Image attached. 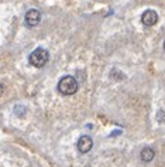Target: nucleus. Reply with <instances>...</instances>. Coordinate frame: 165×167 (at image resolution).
Wrapping results in <instances>:
<instances>
[{
  "label": "nucleus",
  "mask_w": 165,
  "mask_h": 167,
  "mask_svg": "<svg viewBox=\"0 0 165 167\" xmlns=\"http://www.w3.org/2000/svg\"><path fill=\"white\" fill-rule=\"evenodd\" d=\"M58 91L62 95H74L78 91V81L74 77L66 75L61 78V81L58 82Z\"/></svg>",
  "instance_id": "obj_1"
},
{
  "label": "nucleus",
  "mask_w": 165,
  "mask_h": 167,
  "mask_svg": "<svg viewBox=\"0 0 165 167\" xmlns=\"http://www.w3.org/2000/svg\"><path fill=\"white\" fill-rule=\"evenodd\" d=\"M48 60H49V54H48V51L44 50V48H37V50H34V51L30 54V57H28L30 64H31L33 67H35V68H42V67L48 62Z\"/></svg>",
  "instance_id": "obj_2"
},
{
  "label": "nucleus",
  "mask_w": 165,
  "mask_h": 167,
  "mask_svg": "<svg viewBox=\"0 0 165 167\" xmlns=\"http://www.w3.org/2000/svg\"><path fill=\"white\" fill-rule=\"evenodd\" d=\"M40 20H41V13H40L38 10L31 9V10H28V11L26 13V23H27V26L35 27V26H38Z\"/></svg>",
  "instance_id": "obj_3"
},
{
  "label": "nucleus",
  "mask_w": 165,
  "mask_h": 167,
  "mask_svg": "<svg viewBox=\"0 0 165 167\" xmlns=\"http://www.w3.org/2000/svg\"><path fill=\"white\" fill-rule=\"evenodd\" d=\"M141 21H143V24H144V26L151 27V26L157 24V21H158V14H157L154 10H147V11H144V13H143V16H141Z\"/></svg>",
  "instance_id": "obj_4"
},
{
  "label": "nucleus",
  "mask_w": 165,
  "mask_h": 167,
  "mask_svg": "<svg viewBox=\"0 0 165 167\" xmlns=\"http://www.w3.org/2000/svg\"><path fill=\"white\" fill-rule=\"evenodd\" d=\"M93 147V140L89 137V136H82L79 140H78V150L81 153H87L90 152Z\"/></svg>",
  "instance_id": "obj_5"
},
{
  "label": "nucleus",
  "mask_w": 165,
  "mask_h": 167,
  "mask_svg": "<svg viewBox=\"0 0 165 167\" xmlns=\"http://www.w3.org/2000/svg\"><path fill=\"white\" fill-rule=\"evenodd\" d=\"M154 156H155V152H154L151 147H144V149L141 150V154H140V157H141V160H143L144 163L151 162V160L154 159Z\"/></svg>",
  "instance_id": "obj_6"
},
{
  "label": "nucleus",
  "mask_w": 165,
  "mask_h": 167,
  "mask_svg": "<svg viewBox=\"0 0 165 167\" xmlns=\"http://www.w3.org/2000/svg\"><path fill=\"white\" fill-rule=\"evenodd\" d=\"M14 113L18 116V118H23L26 115V108L23 105H16L14 106Z\"/></svg>",
  "instance_id": "obj_7"
},
{
  "label": "nucleus",
  "mask_w": 165,
  "mask_h": 167,
  "mask_svg": "<svg viewBox=\"0 0 165 167\" xmlns=\"http://www.w3.org/2000/svg\"><path fill=\"white\" fill-rule=\"evenodd\" d=\"M157 118H158V121H160V122H164L165 121V113L162 112V111H160V112L157 113Z\"/></svg>",
  "instance_id": "obj_8"
},
{
  "label": "nucleus",
  "mask_w": 165,
  "mask_h": 167,
  "mask_svg": "<svg viewBox=\"0 0 165 167\" xmlns=\"http://www.w3.org/2000/svg\"><path fill=\"white\" fill-rule=\"evenodd\" d=\"M112 77H117V78H120V80H123L124 78V75L123 74H120L119 71H113V72H112Z\"/></svg>",
  "instance_id": "obj_9"
},
{
  "label": "nucleus",
  "mask_w": 165,
  "mask_h": 167,
  "mask_svg": "<svg viewBox=\"0 0 165 167\" xmlns=\"http://www.w3.org/2000/svg\"><path fill=\"white\" fill-rule=\"evenodd\" d=\"M119 135H122V130H120V129H119V130L112 132V135H110V136H119Z\"/></svg>",
  "instance_id": "obj_10"
},
{
  "label": "nucleus",
  "mask_w": 165,
  "mask_h": 167,
  "mask_svg": "<svg viewBox=\"0 0 165 167\" xmlns=\"http://www.w3.org/2000/svg\"><path fill=\"white\" fill-rule=\"evenodd\" d=\"M164 51H165V41H164Z\"/></svg>",
  "instance_id": "obj_11"
}]
</instances>
